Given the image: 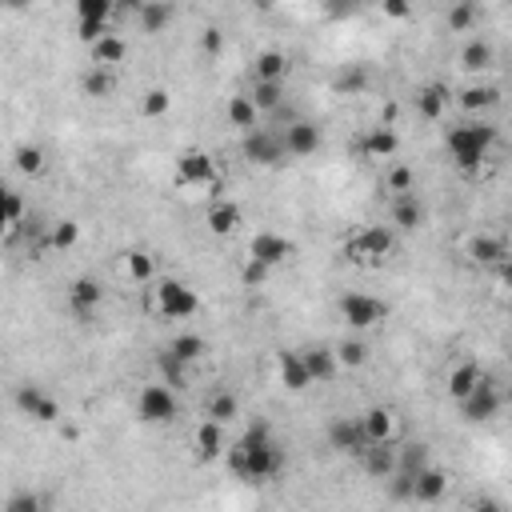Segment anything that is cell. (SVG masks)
Masks as SVG:
<instances>
[{"mask_svg":"<svg viewBox=\"0 0 512 512\" xmlns=\"http://www.w3.org/2000/svg\"><path fill=\"white\" fill-rule=\"evenodd\" d=\"M13 160H16V173H24V176H45V168H48V152L40 144H21L13 152Z\"/></svg>","mask_w":512,"mask_h":512,"instance_id":"obj_38","label":"cell"},{"mask_svg":"<svg viewBox=\"0 0 512 512\" xmlns=\"http://www.w3.org/2000/svg\"><path fill=\"white\" fill-rule=\"evenodd\" d=\"M144 4H149V0H144Z\"/></svg>","mask_w":512,"mask_h":512,"instance_id":"obj_59","label":"cell"},{"mask_svg":"<svg viewBox=\"0 0 512 512\" xmlns=\"http://www.w3.org/2000/svg\"><path fill=\"white\" fill-rule=\"evenodd\" d=\"M81 92H84V97H92V100H108L116 92V68L92 64L89 73L81 76Z\"/></svg>","mask_w":512,"mask_h":512,"instance_id":"obj_30","label":"cell"},{"mask_svg":"<svg viewBox=\"0 0 512 512\" xmlns=\"http://www.w3.org/2000/svg\"><path fill=\"white\" fill-rule=\"evenodd\" d=\"M269 264H260V260H252V256H249V264H244V272H241V280H244V285H249V288H256V285H264V280H269Z\"/></svg>","mask_w":512,"mask_h":512,"instance_id":"obj_52","label":"cell"},{"mask_svg":"<svg viewBox=\"0 0 512 512\" xmlns=\"http://www.w3.org/2000/svg\"><path fill=\"white\" fill-rule=\"evenodd\" d=\"M249 97L256 100V108H260V113L272 116L280 105H285V81H252Z\"/></svg>","mask_w":512,"mask_h":512,"instance_id":"obj_37","label":"cell"},{"mask_svg":"<svg viewBox=\"0 0 512 512\" xmlns=\"http://www.w3.org/2000/svg\"><path fill=\"white\" fill-rule=\"evenodd\" d=\"M209 233L212 236H233L236 228L244 225V212H241V204H233V201H212V209H209Z\"/></svg>","mask_w":512,"mask_h":512,"instance_id":"obj_21","label":"cell"},{"mask_svg":"<svg viewBox=\"0 0 512 512\" xmlns=\"http://www.w3.org/2000/svg\"><path fill=\"white\" fill-rule=\"evenodd\" d=\"M508 285H512V269H508Z\"/></svg>","mask_w":512,"mask_h":512,"instance_id":"obj_58","label":"cell"},{"mask_svg":"<svg viewBox=\"0 0 512 512\" xmlns=\"http://www.w3.org/2000/svg\"><path fill=\"white\" fill-rule=\"evenodd\" d=\"M89 56H92V64H100V68H116V64L128 61V40L116 37V32H108V37H100L97 45H89Z\"/></svg>","mask_w":512,"mask_h":512,"instance_id":"obj_27","label":"cell"},{"mask_svg":"<svg viewBox=\"0 0 512 512\" xmlns=\"http://www.w3.org/2000/svg\"><path fill=\"white\" fill-rule=\"evenodd\" d=\"M500 405H505V397L497 392V384H492L489 377H481V384L460 400V416H465L468 424H484V421H492V416L500 413Z\"/></svg>","mask_w":512,"mask_h":512,"instance_id":"obj_9","label":"cell"},{"mask_svg":"<svg viewBox=\"0 0 512 512\" xmlns=\"http://www.w3.org/2000/svg\"><path fill=\"white\" fill-rule=\"evenodd\" d=\"M277 372H280V384H285L288 392H304L309 384H317L312 380V372H309V364H304V353H277Z\"/></svg>","mask_w":512,"mask_h":512,"instance_id":"obj_19","label":"cell"},{"mask_svg":"<svg viewBox=\"0 0 512 512\" xmlns=\"http://www.w3.org/2000/svg\"><path fill=\"white\" fill-rule=\"evenodd\" d=\"M168 108H173V97H168V89H149L144 92V100H141V113L144 116H152V121H157V116H165Z\"/></svg>","mask_w":512,"mask_h":512,"instance_id":"obj_48","label":"cell"},{"mask_svg":"<svg viewBox=\"0 0 512 512\" xmlns=\"http://www.w3.org/2000/svg\"><path fill=\"white\" fill-rule=\"evenodd\" d=\"M465 256L473 264H505L508 260V241L497 233H476L465 241Z\"/></svg>","mask_w":512,"mask_h":512,"instance_id":"obj_16","label":"cell"},{"mask_svg":"<svg viewBox=\"0 0 512 512\" xmlns=\"http://www.w3.org/2000/svg\"><path fill=\"white\" fill-rule=\"evenodd\" d=\"M204 416L209 421H220V424H233L236 416H241V400H236V392H212L209 405H204Z\"/></svg>","mask_w":512,"mask_h":512,"instance_id":"obj_36","label":"cell"},{"mask_svg":"<svg viewBox=\"0 0 512 512\" xmlns=\"http://www.w3.org/2000/svg\"><path fill=\"white\" fill-rule=\"evenodd\" d=\"M116 0H76V16L81 21H113Z\"/></svg>","mask_w":512,"mask_h":512,"instance_id":"obj_46","label":"cell"},{"mask_svg":"<svg viewBox=\"0 0 512 512\" xmlns=\"http://www.w3.org/2000/svg\"><path fill=\"white\" fill-rule=\"evenodd\" d=\"M392 249H397V233L384 228V225H369L356 236H348L345 256L353 264H361V269H380V264L392 256Z\"/></svg>","mask_w":512,"mask_h":512,"instance_id":"obj_5","label":"cell"},{"mask_svg":"<svg viewBox=\"0 0 512 512\" xmlns=\"http://www.w3.org/2000/svg\"><path fill=\"white\" fill-rule=\"evenodd\" d=\"M48 249H56V252H68V249H76V241H81V225L76 220H56L53 228H48Z\"/></svg>","mask_w":512,"mask_h":512,"instance_id":"obj_42","label":"cell"},{"mask_svg":"<svg viewBox=\"0 0 512 512\" xmlns=\"http://www.w3.org/2000/svg\"><path fill=\"white\" fill-rule=\"evenodd\" d=\"M288 73H293V64H288L285 53H277V48H264V53H256L252 81H288Z\"/></svg>","mask_w":512,"mask_h":512,"instance_id":"obj_29","label":"cell"},{"mask_svg":"<svg viewBox=\"0 0 512 512\" xmlns=\"http://www.w3.org/2000/svg\"><path fill=\"white\" fill-rule=\"evenodd\" d=\"M108 32H113V29H108V21H81L76 37H81L84 45H97V40H100V37H108Z\"/></svg>","mask_w":512,"mask_h":512,"instance_id":"obj_51","label":"cell"},{"mask_svg":"<svg viewBox=\"0 0 512 512\" xmlns=\"http://www.w3.org/2000/svg\"><path fill=\"white\" fill-rule=\"evenodd\" d=\"M429 468V445H405V448H397V473H408V476H416V473H424Z\"/></svg>","mask_w":512,"mask_h":512,"instance_id":"obj_41","label":"cell"},{"mask_svg":"<svg viewBox=\"0 0 512 512\" xmlns=\"http://www.w3.org/2000/svg\"><path fill=\"white\" fill-rule=\"evenodd\" d=\"M285 132V144H288V157H312V152H320V144H324V136H320V124H312V121H304V116H296L293 124H285L280 128Z\"/></svg>","mask_w":512,"mask_h":512,"instance_id":"obj_14","label":"cell"},{"mask_svg":"<svg viewBox=\"0 0 512 512\" xmlns=\"http://www.w3.org/2000/svg\"><path fill=\"white\" fill-rule=\"evenodd\" d=\"M448 100H452V92L440 81H432V84H424V89H416V113H421L424 121H440V116L448 113Z\"/></svg>","mask_w":512,"mask_h":512,"instance_id":"obj_24","label":"cell"},{"mask_svg":"<svg viewBox=\"0 0 512 512\" xmlns=\"http://www.w3.org/2000/svg\"><path fill=\"white\" fill-rule=\"evenodd\" d=\"M149 312L160 320H189L201 312V296L189 285H181V280L160 277L149 285Z\"/></svg>","mask_w":512,"mask_h":512,"instance_id":"obj_3","label":"cell"},{"mask_svg":"<svg viewBox=\"0 0 512 512\" xmlns=\"http://www.w3.org/2000/svg\"><path fill=\"white\" fill-rule=\"evenodd\" d=\"M4 225H13V228L29 225V204H24V196L16 189L4 192Z\"/></svg>","mask_w":512,"mask_h":512,"instance_id":"obj_47","label":"cell"},{"mask_svg":"<svg viewBox=\"0 0 512 512\" xmlns=\"http://www.w3.org/2000/svg\"><path fill=\"white\" fill-rule=\"evenodd\" d=\"M508 4H512V0H508Z\"/></svg>","mask_w":512,"mask_h":512,"instance_id":"obj_60","label":"cell"},{"mask_svg":"<svg viewBox=\"0 0 512 512\" xmlns=\"http://www.w3.org/2000/svg\"><path fill=\"white\" fill-rule=\"evenodd\" d=\"M136 416L144 424H173L181 416V400H176V388L165 380L144 384L141 397H136Z\"/></svg>","mask_w":512,"mask_h":512,"instance_id":"obj_6","label":"cell"},{"mask_svg":"<svg viewBox=\"0 0 512 512\" xmlns=\"http://www.w3.org/2000/svg\"><path fill=\"white\" fill-rule=\"evenodd\" d=\"M481 377H484V372H481V364H476V361H460V364H452V369H448V380H445L448 397L460 405V400H465L468 392H473L476 384H481Z\"/></svg>","mask_w":512,"mask_h":512,"instance_id":"obj_25","label":"cell"},{"mask_svg":"<svg viewBox=\"0 0 512 512\" xmlns=\"http://www.w3.org/2000/svg\"><path fill=\"white\" fill-rule=\"evenodd\" d=\"M397 149H400V136L392 132V128H369V132L356 141V152H361L364 160H392L397 157Z\"/></svg>","mask_w":512,"mask_h":512,"instance_id":"obj_18","label":"cell"},{"mask_svg":"<svg viewBox=\"0 0 512 512\" xmlns=\"http://www.w3.org/2000/svg\"><path fill=\"white\" fill-rule=\"evenodd\" d=\"M337 361H340V369H361V364L369 361V345H364V340H340Z\"/></svg>","mask_w":512,"mask_h":512,"instance_id":"obj_44","label":"cell"},{"mask_svg":"<svg viewBox=\"0 0 512 512\" xmlns=\"http://www.w3.org/2000/svg\"><path fill=\"white\" fill-rule=\"evenodd\" d=\"M192 448H196V457H201L204 465L220 460V457L228 452V445H225V424H220V421H209V416H204V421L196 424V432H192Z\"/></svg>","mask_w":512,"mask_h":512,"instance_id":"obj_15","label":"cell"},{"mask_svg":"<svg viewBox=\"0 0 512 512\" xmlns=\"http://www.w3.org/2000/svg\"><path fill=\"white\" fill-rule=\"evenodd\" d=\"M241 152H244V160L256 165V168H280L288 160L285 132H272V128H252V132H244Z\"/></svg>","mask_w":512,"mask_h":512,"instance_id":"obj_7","label":"cell"},{"mask_svg":"<svg viewBox=\"0 0 512 512\" xmlns=\"http://www.w3.org/2000/svg\"><path fill=\"white\" fill-rule=\"evenodd\" d=\"M157 369H160V380L173 384V388H184V380H189V369L192 364H184L181 356L173 353V348H165V353L157 356Z\"/></svg>","mask_w":512,"mask_h":512,"instance_id":"obj_39","label":"cell"},{"mask_svg":"<svg viewBox=\"0 0 512 512\" xmlns=\"http://www.w3.org/2000/svg\"><path fill=\"white\" fill-rule=\"evenodd\" d=\"M337 309H340V320H345L348 329H377V324L388 317V304L377 301V296H369V293H345L337 301Z\"/></svg>","mask_w":512,"mask_h":512,"instance_id":"obj_8","label":"cell"},{"mask_svg":"<svg viewBox=\"0 0 512 512\" xmlns=\"http://www.w3.org/2000/svg\"><path fill=\"white\" fill-rule=\"evenodd\" d=\"M356 460H361L364 476H372V481H392V473H397V445L369 440V448H364Z\"/></svg>","mask_w":512,"mask_h":512,"instance_id":"obj_17","label":"cell"},{"mask_svg":"<svg viewBox=\"0 0 512 512\" xmlns=\"http://www.w3.org/2000/svg\"><path fill=\"white\" fill-rule=\"evenodd\" d=\"M100 301H105V288L97 285L92 277H76L73 288H68V309L81 324H92L100 312Z\"/></svg>","mask_w":512,"mask_h":512,"instance_id":"obj_12","label":"cell"},{"mask_svg":"<svg viewBox=\"0 0 512 512\" xmlns=\"http://www.w3.org/2000/svg\"><path fill=\"white\" fill-rule=\"evenodd\" d=\"M505 405H508V408H512V388H508V392H505Z\"/></svg>","mask_w":512,"mask_h":512,"instance_id":"obj_57","label":"cell"},{"mask_svg":"<svg viewBox=\"0 0 512 512\" xmlns=\"http://www.w3.org/2000/svg\"><path fill=\"white\" fill-rule=\"evenodd\" d=\"M16 408H21L24 416H32V421L40 424H56L61 421V405H56V397H48L40 384H21V388L13 392Z\"/></svg>","mask_w":512,"mask_h":512,"instance_id":"obj_10","label":"cell"},{"mask_svg":"<svg viewBox=\"0 0 512 512\" xmlns=\"http://www.w3.org/2000/svg\"><path fill=\"white\" fill-rule=\"evenodd\" d=\"M457 105L465 113H489L492 105H500V92L492 84H468V89L457 92Z\"/></svg>","mask_w":512,"mask_h":512,"instance_id":"obj_32","label":"cell"},{"mask_svg":"<svg viewBox=\"0 0 512 512\" xmlns=\"http://www.w3.org/2000/svg\"><path fill=\"white\" fill-rule=\"evenodd\" d=\"M4 4H8V8H13V13H16V8H29V4H32V0H4Z\"/></svg>","mask_w":512,"mask_h":512,"instance_id":"obj_55","label":"cell"},{"mask_svg":"<svg viewBox=\"0 0 512 512\" xmlns=\"http://www.w3.org/2000/svg\"><path fill=\"white\" fill-rule=\"evenodd\" d=\"M324 13L329 16H353V13H361V0H324Z\"/></svg>","mask_w":512,"mask_h":512,"instance_id":"obj_54","label":"cell"},{"mask_svg":"<svg viewBox=\"0 0 512 512\" xmlns=\"http://www.w3.org/2000/svg\"><path fill=\"white\" fill-rule=\"evenodd\" d=\"M369 84H372V73H369V68H364V64H345V68L337 73V81H332V89L348 97V92H364Z\"/></svg>","mask_w":512,"mask_h":512,"instance_id":"obj_40","label":"cell"},{"mask_svg":"<svg viewBox=\"0 0 512 512\" xmlns=\"http://www.w3.org/2000/svg\"><path fill=\"white\" fill-rule=\"evenodd\" d=\"M121 272L132 280V285H152V280H157V260H152L144 249H132V252H124Z\"/></svg>","mask_w":512,"mask_h":512,"instance_id":"obj_33","label":"cell"},{"mask_svg":"<svg viewBox=\"0 0 512 512\" xmlns=\"http://www.w3.org/2000/svg\"><path fill=\"white\" fill-rule=\"evenodd\" d=\"M228 124L241 128V132H252V128H260V108H256V100L249 92H236V97H228V108H225Z\"/></svg>","mask_w":512,"mask_h":512,"instance_id":"obj_26","label":"cell"},{"mask_svg":"<svg viewBox=\"0 0 512 512\" xmlns=\"http://www.w3.org/2000/svg\"><path fill=\"white\" fill-rule=\"evenodd\" d=\"M445 24H448V32H473L476 24H481V8H476V0H452Z\"/></svg>","mask_w":512,"mask_h":512,"instance_id":"obj_35","label":"cell"},{"mask_svg":"<svg viewBox=\"0 0 512 512\" xmlns=\"http://www.w3.org/2000/svg\"><path fill=\"white\" fill-rule=\"evenodd\" d=\"M40 508H45V500L37 492H16L13 500H4V512H40Z\"/></svg>","mask_w":512,"mask_h":512,"instance_id":"obj_49","label":"cell"},{"mask_svg":"<svg viewBox=\"0 0 512 512\" xmlns=\"http://www.w3.org/2000/svg\"><path fill=\"white\" fill-rule=\"evenodd\" d=\"M413 184H416V173H413L408 165H392V168H388V176H384V189H388L392 196H400V192H416Z\"/></svg>","mask_w":512,"mask_h":512,"instance_id":"obj_45","label":"cell"},{"mask_svg":"<svg viewBox=\"0 0 512 512\" xmlns=\"http://www.w3.org/2000/svg\"><path fill=\"white\" fill-rule=\"evenodd\" d=\"M168 348H173V353L181 356L184 364H196L204 353H209V345H204V337H196V332H181V337H176Z\"/></svg>","mask_w":512,"mask_h":512,"instance_id":"obj_43","label":"cell"},{"mask_svg":"<svg viewBox=\"0 0 512 512\" xmlns=\"http://www.w3.org/2000/svg\"><path fill=\"white\" fill-rule=\"evenodd\" d=\"M173 16H176L173 0H149V4L136 13V24H141L144 37H160V32L173 24Z\"/></svg>","mask_w":512,"mask_h":512,"instance_id":"obj_22","label":"cell"},{"mask_svg":"<svg viewBox=\"0 0 512 512\" xmlns=\"http://www.w3.org/2000/svg\"><path fill=\"white\" fill-rule=\"evenodd\" d=\"M304 364H309L312 380H320V384H329V380L340 372L337 348H304Z\"/></svg>","mask_w":512,"mask_h":512,"instance_id":"obj_34","label":"cell"},{"mask_svg":"<svg viewBox=\"0 0 512 512\" xmlns=\"http://www.w3.org/2000/svg\"><path fill=\"white\" fill-rule=\"evenodd\" d=\"M173 181L176 189H209V196H217L225 189V176L217 173V160L209 157V152L201 149H184L181 157H176V168H173Z\"/></svg>","mask_w":512,"mask_h":512,"instance_id":"obj_4","label":"cell"},{"mask_svg":"<svg viewBox=\"0 0 512 512\" xmlns=\"http://www.w3.org/2000/svg\"><path fill=\"white\" fill-rule=\"evenodd\" d=\"M364 421V432H369V440H380V445H397V437H400V416L392 413V408H369V413L361 416Z\"/></svg>","mask_w":512,"mask_h":512,"instance_id":"obj_20","label":"cell"},{"mask_svg":"<svg viewBox=\"0 0 512 512\" xmlns=\"http://www.w3.org/2000/svg\"><path fill=\"white\" fill-rule=\"evenodd\" d=\"M252 4H260V8H264V13H269V8H272V4H277V0H252Z\"/></svg>","mask_w":512,"mask_h":512,"instance_id":"obj_56","label":"cell"},{"mask_svg":"<svg viewBox=\"0 0 512 512\" xmlns=\"http://www.w3.org/2000/svg\"><path fill=\"white\" fill-rule=\"evenodd\" d=\"M201 48H204V56H220L225 53V32H220L217 24H209V29L201 32Z\"/></svg>","mask_w":512,"mask_h":512,"instance_id":"obj_50","label":"cell"},{"mask_svg":"<svg viewBox=\"0 0 512 512\" xmlns=\"http://www.w3.org/2000/svg\"><path fill=\"white\" fill-rule=\"evenodd\" d=\"M329 448L345 452V457H361L364 448H369V432H364V421L361 416H337V421L329 424Z\"/></svg>","mask_w":512,"mask_h":512,"instance_id":"obj_11","label":"cell"},{"mask_svg":"<svg viewBox=\"0 0 512 512\" xmlns=\"http://www.w3.org/2000/svg\"><path fill=\"white\" fill-rule=\"evenodd\" d=\"M448 492V473H440V468H424V473H416V497L421 505H437L440 497Z\"/></svg>","mask_w":512,"mask_h":512,"instance_id":"obj_31","label":"cell"},{"mask_svg":"<svg viewBox=\"0 0 512 512\" xmlns=\"http://www.w3.org/2000/svg\"><path fill=\"white\" fill-rule=\"evenodd\" d=\"M380 13L388 21H408L413 16V0H380Z\"/></svg>","mask_w":512,"mask_h":512,"instance_id":"obj_53","label":"cell"},{"mask_svg":"<svg viewBox=\"0 0 512 512\" xmlns=\"http://www.w3.org/2000/svg\"><path fill=\"white\" fill-rule=\"evenodd\" d=\"M492 144H497V128L484 121L457 124V128H448V136H445V149H448V157L457 160L460 173H476V168L489 160Z\"/></svg>","mask_w":512,"mask_h":512,"instance_id":"obj_2","label":"cell"},{"mask_svg":"<svg viewBox=\"0 0 512 512\" xmlns=\"http://www.w3.org/2000/svg\"><path fill=\"white\" fill-rule=\"evenodd\" d=\"M492 64H497V48L489 40H481V37L465 40V48H460V68L465 73H489Z\"/></svg>","mask_w":512,"mask_h":512,"instance_id":"obj_28","label":"cell"},{"mask_svg":"<svg viewBox=\"0 0 512 512\" xmlns=\"http://www.w3.org/2000/svg\"><path fill=\"white\" fill-rule=\"evenodd\" d=\"M225 460L241 481H272V476L285 468V452L272 445L269 424H260V421H256L236 445H228Z\"/></svg>","mask_w":512,"mask_h":512,"instance_id":"obj_1","label":"cell"},{"mask_svg":"<svg viewBox=\"0 0 512 512\" xmlns=\"http://www.w3.org/2000/svg\"><path fill=\"white\" fill-rule=\"evenodd\" d=\"M392 225H397L400 233H416V228L424 225V204L416 201V192L392 196Z\"/></svg>","mask_w":512,"mask_h":512,"instance_id":"obj_23","label":"cell"},{"mask_svg":"<svg viewBox=\"0 0 512 512\" xmlns=\"http://www.w3.org/2000/svg\"><path fill=\"white\" fill-rule=\"evenodd\" d=\"M249 256L260 264H269V269H280V264H288L296 256V244L280 233H256L249 241Z\"/></svg>","mask_w":512,"mask_h":512,"instance_id":"obj_13","label":"cell"}]
</instances>
